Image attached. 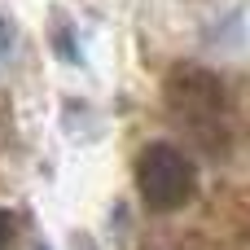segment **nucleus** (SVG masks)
Instances as JSON below:
<instances>
[{"label": "nucleus", "mask_w": 250, "mask_h": 250, "mask_svg": "<svg viewBox=\"0 0 250 250\" xmlns=\"http://www.w3.org/2000/svg\"><path fill=\"white\" fill-rule=\"evenodd\" d=\"M163 101L171 119L202 141V149H224L229 145V88L215 70L207 66H176L163 83Z\"/></svg>", "instance_id": "f257e3e1"}, {"label": "nucleus", "mask_w": 250, "mask_h": 250, "mask_svg": "<svg viewBox=\"0 0 250 250\" xmlns=\"http://www.w3.org/2000/svg\"><path fill=\"white\" fill-rule=\"evenodd\" d=\"M136 193L145 198L149 211L167 215L189 207V198L198 193V167L189 163L185 149H176L171 141H149L136 154Z\"/></svg>", "instance_id": "f03ea898"}, {"label": "nucleus", "mask_w": 250, "mask_h": 250, "mask_svg": "<svg viewBox=\"0 0 250 250\" xmlns=\"http://www.w3.org/2000/svg\"><path fill=\"white\" fill-rule=\"evenodd\" d=\"M48 44H53V53H57L66 66H83V53H79V44H75V26H70L66 18H57V22H53Z\"/></svg>", "instance_id": "7ed1b4c3"}, {"label": "nucleus", "mask_w": 250, "mask_h": 250, "mask_svg": "<svg viewBox=\"0 0 250 250\" xmlns=\"http://www.w3.org/2000/svg\"><path fill=\"white\" fill-rule=\"evenodd\" d=\"M13 40H18V26H13V13L0 9V62L13 53Z\"/></svg>", "instance_id": "20e7f679"}, {"label": "nucleus", "mask_w": 250, "mask_h": 250, "mask_svg": "<svg viewBox=\"0 0 250 250\" xmlns=\"http://www.w3.org/2000/svg\"><path fill=\"white\" fill-rule=\"evenodd\" d=\"M13 229H18V224H13V215L0 207V250H9V242H13Z\"/></svg>", "instance_id": "39448f33"}, {"label": "nucleus", "mask_w": 250, "mask_h": 250, "mask_svg": "<svg viewBox=\"0 0 250 250\" xmlns=\"http://www.w3.org/2000/svg\"><path fill=\"white\" fill-rule=\"evenodd\" d=\"M70 250H97V242L88 233H70Z\"/></svg>", "instance_id": "423d86ee"}, {"label": "nucleus", "mask_w": 250, "mask_h": 250, "mask_svg": "<svg viewBox=\"0 0 250 250\" xmlns=\"http://www.w3.org/2000/svg\"><path fill=\"white\" fill-rule=\"evenodd\" d=\"M35 250H48V246H35Z\"/></svg>", "instance_id": "0eeeda50"}]
</instances>
